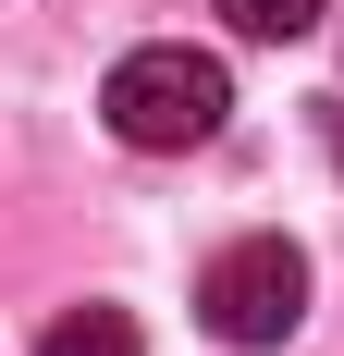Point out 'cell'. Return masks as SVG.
Returning a JSON list of instances; mask_svg holds the SVG:
<instances>
[{"instance_id":"5","label":"cell","mask_w":344,"mask_h":356,"mask_svg":"<svg viewBox=\"0 0 344 356\" xmlns=\"http://www.w3.org/2000/svg\"><path fill=\"white\" fill-rule=\"evenodd\" d=\"M332 160H344V123H332Z\"/></svg>"},{"instance_id":"4","label":"cell","mask_w":344,"mask_h":356,"mask_svg":"<svg viewBox=\"0 0 344 356\" xmlns=\"http://www.w3.org/2000/svg\"><path fill=\"white\" fill-rule=\"evenodd\" d=\"M320 13H332V0H221V25H234V37H271V49H283V37H308Z\"/></svg>"},{"instance_id":"1","label":"cell","mask_w":344,"mask_h":356,"mask_svg":"<svg viewBox=\"0 0 344 356\" xmlns=\"http://www.w3.org/2000/svg\"><path fill=\"white\" fill-rule=\"evenodd\" d=\"M99 111H111V136H123V147H148V160H185V147H209V136H221V111H234V74L209 62V49H185V37H160V49H123V62H111Z\"/></svg>"},{"instance_id":"3","label":"cell","mask_w":344,"mask_h":356,"mask_svg":"<svg viewBox=\"0 0 344 356\" xmlns=\"http://www.w3.org/2000/svg\"><path fill=\"white\" fill-rule=\"evenodd\" d=\"M37 356H148V344H136V320H123V307H62Z\"/></svg>"},{"instance_id":"2","label":"cell","mask_w":344,"mask_h":356,"mask_svg":"<svg viewBox=\"0 0 344 356\" xmlns=\"http://www.w3.org/2000/svg\"><path fill=\"white\" fill-rule=\"evenodd\" d=\"M197 320L221 344H283V332L308 320V258L283 246V234H234V246L197 270Z\"/></svg>"}]
</instances>
